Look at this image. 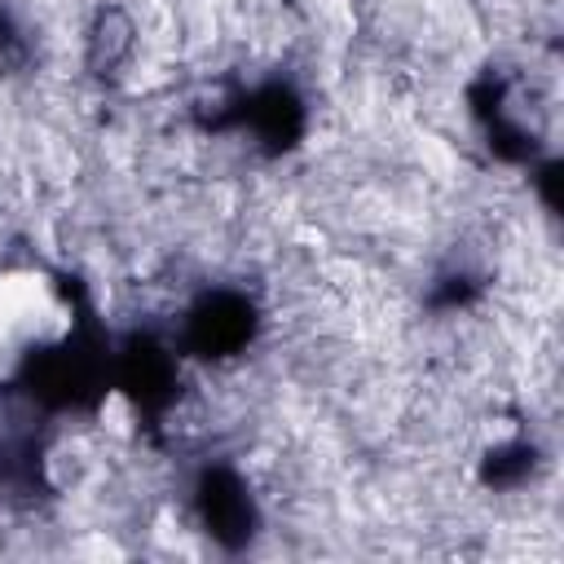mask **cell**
Here are the masks:
<instances>
[{"mask_svg": "<svg viewBox=\"0 0 564 564\" xmlns=\"http://www.w3.org/2000/svg\"><path fill=\"white\" fill-rule=\"evenodd\" d=\"M75 313L57 278L31 264L0 269V383L26 375L70 339Z\"/></svg>", "mask_w": 564, "mask_h": 564, "instance_id": "obj_1", "label": "cell"}]
</instances>
